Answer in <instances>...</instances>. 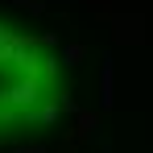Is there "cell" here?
I'll return each mask as SVG.
<instances>
[{"mask_svg":"<svg viewBox=\"0 0 153 153\" xmlns=\"http://www.w3.org/2000/svg\"><path fill=\"white\" fill-rule=\"evenodd\" d=\"M33 42H17L13 33L0 42V128H13L25 116H37V100L50 91L54 62L33 58Z\"/></svg>","mask_w":153,"mask_h":153,"instance_id":"6da1fadb","label":"cell"}]
</instances>
